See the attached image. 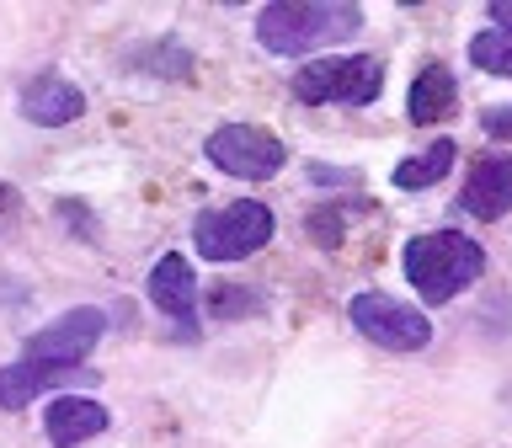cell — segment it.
Segmentation results:
<instances>
[{"label":"cell","mask_w":512,"mask_h":448,"mask_svg":"<svg viewBox=\"0 0 512 448\" xmlns=\"http://www.w3.org/2000/svg\"><path fill=\"white\" fill-rule=\"evenodd\" d=\"M272 230H278L272 208L262 198H240V203H224V208H203V214L192 219V251L214 267L246 262V256H256L272 240Z\"/></svg>","instance_id":"3"},{"label":"cell","mask_w":512,"mask_h":448,"mask_svg":"<svg viewBox=\"0 0 512 448\" xmlns=\"http://www.w3.org/2000/svg\"><path fill=\"white\" fill-rule=\"evenodd\" d=\"M347 320L358 326L363 342H374L384 352H422L432 342V320L427 310H416V304H400L390 294H374V288H363V294L347 299Z\"/></svg>","instance_id":"6"},{"label":"cell","mask_w":512,"mask_h":448,"mask_svg":"<svg viewBox=\"0 0 512 448\" xmlns=\"http://www.w3.org/2000/svg\"><path fill=\"white\" fill-rule=\"evenodd\" d=\"M203 155H208V166L235 176V182H272L288 166V144L272 128H256V123H219L203 139Z\"/></svg>","instance_id":"5"},{"label":"cell","mask_w":512,"mask_h":448,"mask_svg":"<svg viewBox=\"0 0 512 448\" xmlns=\"http://www.w3.org/2000/svg\"><path fill=\"white\" fill-rule=\"evenodd\" d=\"M310 176H315V182H352V176H347V171H326V166H315Z\"/></svg>","instance_id":"19"},{"label":"cell","mask_w":512,"mask_h":448,"mask_svg":"<svg viewBox=\"0 0 512 448\" xmlns=\"http://www.w3.org/2000/svg\"><path fill=\"white\" fill-rule=\"evenodd\" d=\"M454 155H459V144H454V139H438L432 150L400 160V166H395V187H400V192H422V187H432V182H443V176L454 171Z\"/></svg>","instance_id":"14"},{"label":"cell","mask_w":512,"mask_h":448,"mask_svg":"<svg viewBox=\"0 0 512 448\" xmlns=\"http://www.w3.org/2000/svg\"><path fill=\"white\" fill-rule=\"evenodd\" d=\"M486 11H491V22L502 27V32H512V0H491Z\"/></svg>","instance_id":"18"},{"label":"cell","mask_w":512,"mask_h":448,"mask_svg":"<svg viewBox=\"0 0 512 448\" xmlns=\"http://www.w3.org/2000/svg\"><path fill=\"white\" fill-rule=\"evenodd\" d=\"M256 310H262V294L251 283H219L208 294V315L214 320H235V315H256Z\"/></svg>","instance_id":"16"},{"label":"cell","mask_w":512,"mask_h":448,"mask_svg":"<svg viewBox=\"0 0 512 448\" xmlns=\"http://www.w3.org/2000/svg\"><path fill=\"white\" fill-rule=\"evenodd\" d=\"M400 267H406V283L422 294V304H448V299H459L464 288L480 283L486 251H480V240L459 235V230H432V235L406 240Z\"/></svg>","instance_id":"2"},{"label":"cell","mask_w":512,"mask_h":448,"mask_svg":"<svg viewBox=\"0 0 512 448\" xmlns=\"http://www.w3.org/2000/svg\"><path fill=\"white\" fill-rule=\"evenodd\" d=\"M480 128H486V139H496V144H512V102H507V107L480 112Z\"/></svg>","instance_id":"17"},{"label":"cell","mask_w":512,"mask_h":448,"mask_svg":"<svg viewBox=\"0 0 512 448\" xmlns=\"http://www.w3.org/2000/svg\"><path fill=\"white\" fill-rule=\"evenodd\" d=\"M464 214L480 224H496L512 214V155H486L464 176Z\"/></svg>","instance_id":"10"},{"label":"cell","mask_w":512,"mask_h":448,"mask_svg":"<svg viewBox=\"0 0 512 448\" xmlns=\"http://www.w3.org/2000/svg\"><path fill=\"white\" fill-rule=\"evenodd\" d=\"M358 27H363V6H347V0H272V6L256 11V43L283 59L347 43Z\"/></svg>","instance_id":"1"},{"label":"cell","mask_w":512,"mask_h":448,"mask_svg":"<svg viewBox=\"0 0 512 448\" xmlns=\"http://www.w3.org/2000/svg\"><path fill=\"white\" fill-rule=\"evenodd\" d=\"M150 304L182 331V342H198V272L182 251H166L150 267Z\"/></svg>","instance_id":"8"},{"label":"cell","mask_w":512,"mask_h":448,"mask_svg":"<svg viewBox=\"0 0 512 448\" xmlns=\"http://www.w3.org/2000/svg\"><path fill=\"white\" fill-rule=\"evenodd\" d=\"M86 112V91L64 75H38L22 86V118L38 123V128H64Z\"/></svg>","instance_id":"11"},{"label":"cell","mask_w":512,"mask_h":448,"mask_svg":"<svg viewBox=\"0 0 512 448\" xmlns=\"http://www.w3.org/2000/svg\"><path fill=\"white\" fill-rule=\"evenodd\" d=\"M454 102H459L454 70H448V64H422V75L411 80V96H406L411 123H438L454 112Z\"/></svg>","instance_id":"13"},{"label":"cell","mask_w":512,"mask_h":448,"mask_svg":"<svg viewBox=\"0 0 512 448\" xmlns=\"http://www.w3.org/2000/svg\"><path fill=\"white\" fill-rule=\"evenodd\" d=\"M464 54H470V64H475V70L512 80V32H502V27H486V32H475Z\"/></svg>","instance_id":"15"},{"label":"cell","mask_w":512,"mask_h":448,"mask_svg":"<svg viewBox=\"0 0 512 448\" xmlns=\"http://www.w3.org/2000/svg\"><path fill=\"white\" fill-rule=\"evenodd\" d=\"M379 91H384V64H379L374 54L310 59V64L294 75V96H299L304 107H326V102L368 107V102H379Z\"/></svg>","instance_id":"4"},{"label":"cell","mask_w":512,"mask_h":448,"mask_svg":"<svg viewBox=\"0 0 512 448\" xmlns=\"http://www.w3.org/2000/svg\"><path fill=\"white\" fill-rule=\"evenodd\" d=\"M75 374H86V368H48V363H27V358L0 368V411H22L48 384H70Z\"/></svg>","instance_id":"12"},{"label":"cell","mask_w":512,"mask_h":448,"mask_svg":"<svg viewBox=\"0 0 512 448\" xmlns=\"http://www.w3.org/2000/svg\"><path fill=\"white\" fill-rule=\"evenodd\" d=\"M102 336H107V315L91 310V304H80V310H64L54 326L32 331L22 358L27 363H48V368H80L96 352Z\"/></svg>","instance_id":"7"},{"label":"cell","mask_w":512,"mask_h":448,"mask_svg":"<svg viewBox=\"0 0 512 448\" xmlns=\"http://www.w3.org/2000/svg\"><path fill=\"white\" fill-rule=\"evenodd\" d=\"M112 427V411L91 395H54L43 411V438L54 448H80Z\"/></svg>","instance_id":"9"}]
</instances>
